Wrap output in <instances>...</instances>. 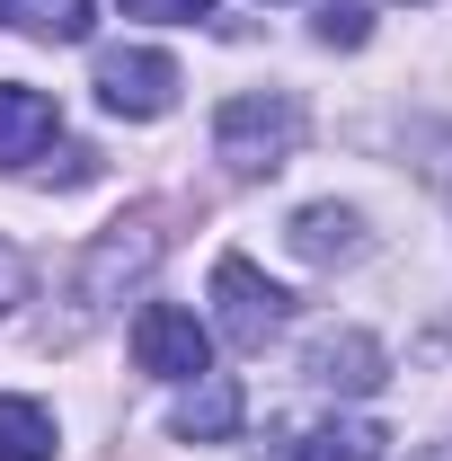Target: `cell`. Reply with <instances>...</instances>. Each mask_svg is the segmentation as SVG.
<instances>
[{
	"mask_svg": "<svg viewBox=\"0 0 452 461\" xmlns=\"http://www.w3.org/2000/svg\"><path fill=\"white\" fill-rule=\"evenodd\" d=\"M151 258H160V240H151V222H115L107 240H98V258H89V285H80V293L98 302L107 285H124V276H142Z\"/></svg>",
	"mask_w": 452,
	"mask_h": 461,
	"instance_id": "ba28073f",
	"label": "cell"
},
{
	"mask_svg": "<svg viewBox=\"0 0 452 461\" xmlns=\"http://www.w3.org/2000/svg\"><path fill=\"white\" fill-rule=\"evenodd\" d=\"M177 435H186V444H222V435H240V382H231V373H204V382L177 400Z\"/></svg>",
	"mask_w": 452,
	"mask_h": 461,
	"instance_id": "8992f818",
	"label": "cell"
},
{
	"mask_svg": "<svg viewBox=\"0 0 452 461\" xmlns=\"http://www.w3.org/2000/svg\"><path fill=\"white\" fill-rule=\"evenodd\" d=\"M0 461H54V417L36 400H0Z\"/></svg>",
	"mask_w": 452,
	"mask_h": 461,
	"instance_id": "8fae6325",
	"label": "cell"
},
{
	"mask_svg": "<svg viewBox=\"0 0 452 461\" xmlns=\"http://www.w3.org/2000/svg\"><path fill=\"white\" fill-rule=\"evenodd\" d=\"M18 293H27V258H18V249H9V240H0V311H9V302H18Z\"/></svg>",
	"mask_w": 452,
	"mask_h": 461,
	"instance_id": "9a60e30c",
	"label": "cell"
},
{
	"mask_svg": "<svg viewBox=\"0 0 452 461\" xmlns=\"http://www.w3.org/2000/svg\"><path fill=\"white\" fill-rule=\"evenodd\" d=\"M311 373L338 382V391H373V382H382V346L373 338H329L320 355H311Z\"/></svg>",
	"mask_w": 452,
	"mask_h": 461,
	"instance_id": "7c38bea8",
	"label": "cell"
},
{
	"mask_svg": "<svg viewBox=\"0 0 452 461\" xmlns=\"http://www.w3.org/2000/svg\"><path fill=\"white\" fill-rule=\"evenodd\" d=\"M293 142H302V107L276 98V89H249V98H231L213 115V151H222L240 177H267L293 160Z\"/></svg>",
	"mask_w": 452,
	"mask_h": 461,
	"instance_id": "6da1fadb",
	"label": "cell"
},
{
	"mask_svg": "<svg viewBox=\"0 0 452 461\" xmlns=\"http://www.w3.org/2000/svg\"><path fill=\"white\" fill-rule=\"evenodd\" d=\"M98 107L124 115V124L169 115L177 107V62L151 54V45H115V54H98Z\"/></svg>",
	"mask_w": 452,
	"mask_h": 461,
	"instance_id": "277c9868",
	"label": "cell"
},
{
	"mask_svg": "<svg viewBox=\"0 0 452 461\" xmlns=\"http://www.w3.org/2000/svg\"><path fill=\"white\" fill-rule=\"evenodd\" d=\"M284 285H267L249 258H213V320H222V338L240 346V355H258V346L284 329Z\"/></svg>",
	"mask_w": 452,
	"mask_h": 461,
	"instance_id": "3957f363",
	"label": "cell"
},
{
	"mask_svg": "<svg viewBox=\"0 0 452 461\" xmlns=\"http://www.w3.org/2000/svg\"><path fill=\"white\" fill-rule=\"evenodd\" d=\"M293 249H302L311 267H338V258L364 249V222H355L346 204H302V213H293Z\"/></svg>",
	"mask_w": 452,
	"mask_h": 461,
	"instance_id": "52a82bcc",
	"label": "cell"
},
{
	"mask_svg": "<svg viewBox=\"0 0 452 461\" xmlns=\"http://www.w3.org/2000/svg\"><path fill=\"white\" fill-rule=\"evenodd\" d=\"M364 36H373L364 0H320V45H364Z\"/></svg>",
	"mask_w": 452,
	"mask_h": 461,
	"instance_id": "4fadbf2b",
	"label": "cell"
},
{
	"mask_svg": "<svg viewBox=\"0 0 452 461\" xmlns=\"http://www.w3.org/2000/svg\"><path fill=\"white\" fill-rule=\"evenodd\" d=\"M382 453H391V435H382L373 417H329V426L302 435V453H293V461H382Z\"/></svg>",
	"mask_w": 452,
	"mask_h": 461,
	"instance_id": "9c48e42d",
	"label": "cell"
},
{
	"mask_svg": "<svg viewBox=\"0 0 452 461\" xmlns=\"http://www.w3.org/2000/svg\"><path fill=\"white\" fill-rule=\"evenodd\" d=\"M62 133V107L27 80H0V169H27L45 142Z\"/></svg>",
	"mask_w": 452,
	"mask_h": 461,
	"instance_id": "5b68a950",
	"label": "cell"
},
{
	"mask_svg": "<svg viewBox=\"0 0 452 461\" xmlns=\"http://www.w3.org/2000/svg\"><path fill=\"white\" fill-rule=\"evenodd\" d=\"M124 9H133V18H177V27H195L213 0H124Z\"/></svg>",
	"mask_w": 452,
	"mask_h": 461,
	"instance_id": "5bb4252c",
	"label": "cell"
},
{
	"mask_svg": "<svg viewBox=\"0 0 452 461\" xmlns=\"http://www.w3.org/2000/svg\"><path fill=\"white\" fill-rule=\"evenodd\" d=\"M0 27H27V36H54V45H80L98 27L89 0H0Z\"/></svg>",
	"mask_w": 452,
	"mask_h": 461,
	"instance_id": "30bf717a",
	"label": "cell"
},
{
	"mask_svg": "<svg viewBox=\"0 0 452 461\" xmlns=\"http://www.w3.org/2000/svg\"><path fill=\"white\" fill-rule=\"evenodd\" d=\"M133 364L160 373V382H204L213 373V329L177 302H142L133 311Z\"/></svg>",
	"mask_w": 452,
	"mask_h": 461,
	"instance_id": "7a4b0ae2",
	"label": "cell"
}]
</instances>
